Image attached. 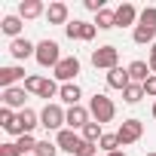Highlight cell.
<instances>
[{"label":"cell","instance_id":"8d00e7d4","mask_svg":"<svg viewBox=\"0 0 156 156\" xmlns=\"http://www.w3.org/2000/svg\"><path fill=\"white\" fill-rule=\"evenodd\" d=\"M110 156H126V153H119V150H116V153H110Z\"/></svg>","mask_w":156,"mask_h":156},{"label":"cell","instance_id":"f35d334b","mask_svg":"<svg viewBox=\"0 0 156 156\" xmlns=\"http://www.w3.org/2000/svg\"><path fill=\"white\" fill-rule=\"evenodd\" d=\"M153 116H156V104H153Z\"/></svg>","mask_w":156,"mask_h":156},{"label":"cell","instance_id":"d6a6232c","mask_svg":"<svg viewBox=\"0 0 156 156\" xmlns=\"http://www.w3.org/2000/svg\"><path fill=\"white\" fill-rule=\"evenodd\" d=\"M76 156H95V144L83 141V144H80V150H76Z\"/></svg>","mask_w":156,"mask_h":156},{"label":"cell","instance_id":"30bf717a","mask_svg":"<svg viewBox=\"0 0 156 156\" xmlns=\"http://www.w3.org/2000/svg\"><path fill=\"white\" fill-rule=\"evenodd\" d=\"M9 52H12L16 58H28V55H37V46H34L31 40L16 37V40H12V46H9Z\"/></svg>","mask_w":156,"mask_h":156},{"label":"cell","instance_id":"3957f363","mask_svg":"<svg viewBox=\"0 0 156 156\" xmlns=\"http://www.w3.org/2000/svg\"><path fill=\"white\" fill-rule=\"evenodd\" d=\"M116 58H119L116 46H101V49L92 52V64H95V67H107V70H113V67H116Z\"/></svg>","mask_w":156,"mask_h":156},{"label":"cell","instance_id":"ffe728a7","mask_svg":"<svg viewBox=\"0 0 156 156\" xmlns=\"http://www.w3.org/2000/svg\"><path fill=\"white\" fill-rule=\"evenodd\" d=\"M40 12H43V3H40V0H28V3L19 6V16H22V19H37Z\"/></svg>","mask_w":156,"mask_h":156},{"label":"cell","instance_id":"e0dca14e","mask_svg":"<svg viewBox=\"0 0 156 156\" xmlns=\"http://www.w3.org/2000/svg\"><path fill=\"white\" fill-rule=\"evenodd\" d=\"M58 95H61V101H67L70 107H76V101H80V86H76V83H64Z\"/></svg>","mask_w":156,"mask_h":156},{"label":"cell","instance_id":"8992f818","mask_svg":"<svg viewBox=\"0 0 156 156\" xmlns=\"http://www.w3.org/2000/svg\"><path fill=\"white\" fill-rule=\"evenodd\" d=\"M76 73H80V61H76L73 55H70V58H61L58 67H55V76H58V80H64V83H70Z\"/></svg>","mask_w":156,"mask_h":156},{"label":"cell","instance_id":"9a60e30c","mask_svg":"<svg viewBox=\"0 0 156 156\" xmlns=\"http://www.w3.org/2000/svg\"><path fill=\"white\" fill-rule=\"evenodd\" d=\"M147 73H150V64H144V61H132V64H129V76H132V80H138L141 86L150 80Z\"/></svg>","mask_w":156,"mask_h":156},{"label":"cell","instance_id":"603a6c76","mask_svg":"<svg viewBox=\"0 0 156 156\" xmlns=\"http://www.w3.org/2000/svg\"><path fill=\"white\" fill-rule=\"evenodd\" d=\"M0 28H3V34L16 37V34L22 31V19H19V16H6V19H3V25H0Z\"/></svg>","mask_w":156,"mask_h":156},{"label":"cell","instance_id":"9c48e42d","mask_svg":"<svg viewBox=\"0 0 156 156\" xmlns=\"http://www.w3.org/2000/svg\"><path fill=\"white\" fill-rule=\"evenodd\" d=\"M129 80H132V76H129V70H122V67H113L110 73H107V86L110 89H129Z\"/></svg>","mask_w":156,"mask_h":156},{"label":"cell","instance_id":"44dd1931","mask_svg":"<svg viewBox=\"0 0 156 156\" xmlns=\"http://www.w3.org/2000/svg\"><path fill=\"white\" fill-rule=\"evenodd\" d=\"M95 28H101V31H107V28H116V12H110V9H101V12H98V19H95Z\"/></svg>","mask_w":156,"mask_h":156},{"label":"cell","instance_id":"7c38bea8","mask_svg":"<svg viewBox=\"0 0 156 156\" xmlns=\"http://www.w3.org/2000/svg\"><path fill=\"white\" fill-rule=\"evenodd\" d=\"M22 76H25L22 67H0V86H3V89H12V83L22 80Z\"/></svg>","mask_w":156,"mask_h":156},{"label":"cell","instance_id":"4fadbf2b","mask_svg":"<svg viewBox=\"0 0 156 156\" xmlns=\"http://www.w3.org/2000/svg\"><path fill=\"white\" fill-rule=\"evenodd\" d=\"M46 19H49V25H64L67 22V6L64 3H52L46 9Z\"/></svg>","mask_w":156,"mask_h":156},{"label":"cell","instance_id":"2e32d148","mask_svg":"<svg viewBox=\"0 0 156 156\" xmlns=\"http://www.w3.org/2000/svg\"><path fill=\"white\" fill-rule=\"evenodd\" d=\"M3 101H6V107H22L25 110V89H3Z\"/></svg>","mask_w":156,"mask_h":156},{"label":"cell","instance_id":"5bb4252c","mask_svg":"<svg viewBox=\"0 0 156 156\" xmlns=\"http://www.w3.org/2000/svg\"><path fill=\"white\" fill-rule=\"evenodd\" d=\"M34 126H37V113L25 107V110L19 113V135H31V129H34Z\"/></svg>","mask_w":156,"mask_h":156},{"label":"cell","instance_id":"52a82bcc","mask_svg":"<svg viewBox=\"0 0 156 156\" xmlns=\"http://www.w3.org/2000/svg\"><path fill=\"white\" fill-rule=\"evenodd\" d=\"M64 31L70 40H92L95 37V25H89V22H70Z\"/></svg>","mask_w":156,"mask_h":156},{"label":"cell","instance_id":"7402d4cb","mask_svg":"<svg viewBox=\"0 0 156 156\" xmlns=\"http://www.w3.org/2000/svg\"><path fill=\"white\" fill-rule=\"evenodd\" d=\"M122 95H126V101H129V104H138L147 92H144V86H141V83H129V89H126Z\"/></svg>","mask_w":156,"mask_h":156},{"label":"cell","instance_id":"d590c367","mask_svg":"<svg viewBox=\"0 0 156 156\" xmlns=\"http://www.w3.org/2000/svg\"><path fill=\"white\" fill-rule=\"evenodd\" d=\"M150 70H153V73H156V55H153V58H150Z\"/></svg>","mask_w":156,"mask_h":156},{"label":"cell","instance_id":"e575fe53","mask_svg":"<svg viewBox=\"0 0 156 156\" xmlns=\"http://www.w3.org/2000/svg\"><path fill=\"white\" fill-rule=\"evenodd\" d=\"M144 92L147 95H156V76H150V80L144 83Z\"/></svg>","mask_w":156,"mask_h":156},{"label":"cell","instance_id":"74e56055","mask_svg":"<svg viewBox=\"0 0 156 156\" xmlns=\"http://www.w3.org/2000/svg\"><path fill=\"white\" fill-rule=\"evenodd\" d=\"M153 55H156V43H153Z\"/></svg>","mask_w":156,"mask_h":156},{"label":"cell","instance_id":"4dcf8cb0","mask_svg":"<svg viewBox=\"0 0 156 156\" xmlns=\"http://www.w3.org/2000/svg\"><path fill=\"white\" fill-rule=\"evenodd\" d=\"M55 92H61V89H55V83H52V80H43V89H40V98H52Z\"/></svg>","mask_w":156,"mask_h":156},{"label":"cell","instance_id":"d6986e66","mask_svg":"<svg viewBox=\"0 0 156 156\" xmlns=\"http://www.w3.org/2000/svg\"><path fill=\"white\" fill-rule=\"evenodd\" d=\"M135 22V6L132 3H122L119 9H116V28H126V25H132Z\"/></svg>","mask_w":156,"mask_h":156},{"label":"cell","instance_id":"d4e9b609","mask_svg":"<svg viewBox=\"0 0 156 156\" xmlns=\"http://www.w3.org/2000/svg\"><path fill=\"white\" fill-rule=\"evenodd\" d=\"M153 37H156V28H147V25L135 28V43H150Z\"/></svg>","mask_w":156,"mask_h":156},{"label":"cell","instance_id":"ac0fdd59","mask_svg":"<svg viewBox=\"0 0 156 156\" xmlns=\"http://www.w3.org/2000/svg\"><path fill=\"white\" fill-rule=\"evenodd\" d=\"M0 126H3L6 132H12V135H19V116H12V110H9V107L0 110ZM19 138H22V135H19Z\"/></svg>","mask_w":156,"mask_h":156},{"label":"cell","instance_id":"484cf974","mask_svg":"<svg viewBox=\"0 0 156 156\" xmlns=\"http://www.w3.org/2000/svg\"><path fill=\"white\" fill-rule=\"evenodd\" d=\"M37 156H55L58 153V147L55 144H49V141H37V150H34Z\"/></svg>","mask_w":156,"mask_h":156},{"label":"cell","instance_id":"ba28073f","mask_svg":"<svg viewBox=\"0 0 156 156\" xmlns=\"http://www.w3.org/2000/svg\"><path fill=\"white\" fill-rule=\"evenodd\" d=\"M80 144H83V138H76L70 129H61V132H58V147H61V150H67V153H73V156H76Z\"/></svg>","mask_w":156,"mask_h":156},{"label":"cell","instance_id":"83f0119b","mask_svg":"<svg viewBox=\"0 0 156 156\" xmlns=\"http://www.w3.org/2000/svg\"><path fill=\"white\" fill-rule=\"evenodd\" d=\"M101 147H104L107 153H116V150H119V138H116V135H104V138H101Z\"/></svg>","mask_w":156,"mask_h":156},{"label":"cell","instance_id":"f1b7e54d","mask_svg":"<svg viewBox=\"0 0 156 156\" xmlns=\"http://www.w3.org/2000/svg\"><path fill=\"white\" fill-rule=\"evenodd\" d=\"M40 89H43V76H28L25 80V92H37L40 95Z\"/></svg>","mask_w":156,"mask_h":156},{"label":"cell","instance_id":"6da1fadb","mask_svg":"<svg viewBox=\"0 0 156 156\" xmlns=\"http://www.w3.org/2000/svg\"><path fill=\"white\" fill-rule=\"evenodd\" d=\"M89 113L95 116L98 126H101V122H110V119H113V101H110L107 95H95L92 104H89Z\"/></svg>","mask_w":156,"mask_h":156},{"label":"cell","instance_id":"836d02e7","mask_svg":"<svg viewBox=\"0 0 156 156\" xmlns=\"http://www.w3.org/2000/svg\"><path fill=\"white\" fill-rule=\"evenodd\" d=\"M86 9H92V12H101V9H104V0H86Z\"/></svg>","mask_w":156,"mask_h":156},{"label":"cell","instance_id":"8fae6325","mask_svg":"<svg viewBox=\"0 0 156 156\" xmlns=\"http://www.w3.org/2000/svg\"><path fill=\"white\" fill-rule=\"evenodd\" d=\"M67 122H70L73 129H86V126H89V110L80 107V104L70 107V110H67Z\"/></svg>","mask_w":156,"mask_h":156},{"label":"cell","instance_id":"1f68e13d","mask_svg":"<svg viewBox=\"0 0 156 156\" xmlns=\"http://www.w3.org/2000/svg\"><path fill=\"white\" fill-rule=\"evenodd\" d=\"M0 156H22L19 144H0Z\"/></svg>","mask_w":156,"mask_h":156},{"label":"cell","instance_id":"7a4b0ae2","mask_svg":"<svg viewBox=\"0 0 156 156\" xmlns=\"http://www.w3.org/2000/svg\"><path fill=\"white\" fill-rule=\"evenodd\" d=\"M37 61H40L43 67H49V64L58 67V61H61V58H58V43H55V40H43V43H37Z\"/></svg>","mask_w":156,"mask_h":156},{"label":"cell","instance_id":"f546056e","mask_svg":"<svg viewBox=\"0 0 156 156\" xmlns=\"http://www.w3.org/2000/svg\"><path fill=\"white\" fill-rule=\"evenodd\" d=\"M141 25H147V28H156V9H153V6H147V9L141 12Z\"/></svg>","mask_w":156,"mask_h":156},{"label":"cell","instance_id":"5b68a950","mask_svg":"<svg viewBox=\"0 0 156 156\" xmlns=\"http://www.w3.org/2000/svg\"><path fill=\"white\" fill-rule=\"evenodd\" d=\"M116 138H119V144H135V141L141 138V122H138V119H126V122L119 126Z\"/></svg>","mask_w":156,"mask_h":156},{"label":"cell","instance_id":"277c9868","mask_svg":"<svg viewBox=\"0 0 156 156\" xmlns=\"http://www.w3.org/2000/svg\"><path fill=\"white\" fill-rule=\"evenodd\" d=\"M40 119H43V126H46V129H58L61 122H67V113H64L58 104H46V107H43V113H40Z\"/></svg>","mask_w":156,"mask_h":156},{"label":"cell","instance_id":"ab89813d","mask_svg":"<svg viewBox=\"0 0 156 156\" xmlns=\"http://www.w3.org/2000/svg\"><path fill=\"white\" fill-rule=\"evenodd\" d=\"M147 156H156V153H147Z\"/></svg>","mask_w":156,"mask_h":156},{"label":"cell","instance_id":"cb8c5ba5","mask_svg":"<svg viewBox=\"0 0 156 156\" xmlns=\"http://www.w3.org/2000/svg\"><path fill=\"white\" fill-rule=\"evenodd\" d=\"M104 135H101V126L98 122H89L86 129H83V141H89V144H95V141H101Z\"/></svg>","mask_w":156,"mask_h":156},{"label":"cell","instance_id":"4316f807","mask_svg":"<svg viewBox=\"0 0 156 156\" xmlns=\"http://www.w3.org/2000/svg\"><path fill=\"white\" fill-rule=\"evenodd\" d=\"M16 144H19V150H22V156H25L28 150H37V141H34L31 135H22V138H19Z\"/></svg>","mask_w":156,"mask_h":156}]
</instances>
